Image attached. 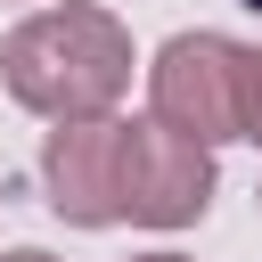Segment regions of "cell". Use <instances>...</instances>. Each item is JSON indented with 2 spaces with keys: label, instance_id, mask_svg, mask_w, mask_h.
<instances>
[{
  "label": "cell",
  "instance_id": "6da1fadb",
  "mask_svg": "<svg viewBox=\"0 0 262 262\" xmlns=\"http://www.w3.org/2000/svg\"><path fill=\"white\" fill-rule=\"evenodd\" d=\"M131 33L123 16L90 8V0H57L33 8L8 41H0V82L25 115L41 123H74V115H115L131 90Z\"/></svg>",
  "mask_w": 262,
  "mask_h": 262
},
{
  "label": "cell",
  "instance_id": "8992f818",
  "mask_svg": "<svg viewBox=\"0 0 262 262\" xmlns=\"http://www.w3.org/2000/svg\"><path fill=\"white\" fill-rule=\"evenodd\" d=\"M0 262H57V254H41V246H16V254H0Z\"/></svg>",
  "mask_w": 262,
  "mask_h": 262
},
{
  "label": "cell",
  "instance_id": "52a82bcc",
  "mask_svg": "<svg viewBox=\"0 0 262 262\" xmlns=\"http://www.w3.org/2000/svg\"><path fill=\"white\" fill-rule=\"evenodd\" d=\"M131 262H188V254H131Z\"/></svg>",
  "mask_w": 262,
  "mask_h": 262
},
{
  "label": "cell",
  "instance_id": "ba28073f",
  "mask_svg": "<svg viewBox=\"0 0 262 262\" xmlns=\"http://www.w3.org/2000/svg\"><path fill=\"white\" fill-rule=\"evenodd\" d=\"M237 8H254V16H262V0H237Z\"/></svg>",
  "mask_w": 262,
  "mask_h": 262
},
{
  "label": "cell",
  "instance_id": "3957f363",
  "mask_svg": "<svg viewBox=\"0 0 262 262\" xmlns=\"http://www.w3.org/2000/svg\"><path fill=\"white\" fill-rule=\"evenodd\" d=\"M213 205V147L156 123L123 115V221L139 229H188Z\"/></svg>",
  "mask_w": 262,
  "mask_h": 262
},
{
  "label": "cell",
  "instance_id": "7a4b0ae2",
  "mask_svg": "<svg viewBox=\"0 0 262 262\" xmlns=\"http://www.w3.org/2000/svg\"><path fill=\"white\" fill-rule=\"evenodd\" d=\"M147 115L221 147L246 139V41L229 33H172L147 57Z\"/></svg>",
  "mask_w": 262,
  "mask_h": 262
},
{
  "label": "cell",
  "instance_id": "5b68a950",
  "mask_svg": "<svg viewBox=\"0 0 262 262\" xmlns=\"http://www.w3.org/2000/svg\"><path fill=\"white\" fill-rule=\"evenodd\" d=\"M246 139L262 147V49H246Z\"/></svg>",
  "mask_w": 262,
  "mask_h": 262
},
{
  "label": "cell",
  "instance_id": "277c9868",
  "mask_svg": "<svg viewBox=\"0 0 262 262\" xmlns=\"http://www.w3.org/2000/svg\"><path fill=\"white\" fill-rule=\"evenodd\" d=\"M41 188H49V213L74 221V229L123 221V115L49 123V139H41Z\"/></svg>",
  "mask_w": 262,
  "mask_h": 262
},
{
  "label": "cell",
  "instance_id": "9c48e42d",
  "mask_svg": "<svg viewBox=\"0 0 262 262\" xmlns=\"http://www.w3.org/2000/svg\"><path fill=\"white\" fill-rule=\"evenodd\" d=\"M254 205H262V188H254Z\"/></svg>",
  "mask_w": 262,
  "mask_h": 262
}]
</instances>
